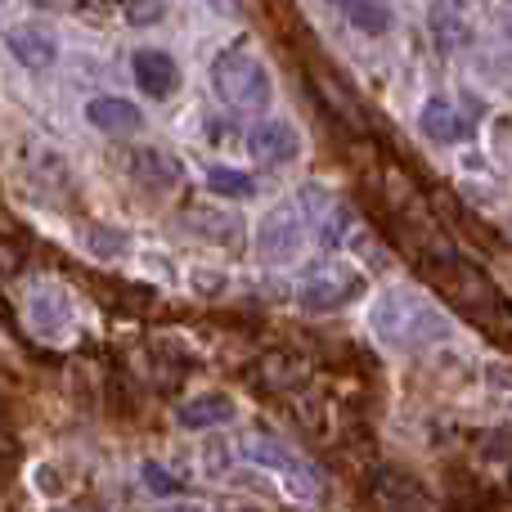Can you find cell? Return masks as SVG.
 Here are the masks:
<instances>
[{"instance_id":"6da1fadb","label":"cell","mask_w":512,"mask_h":512,"mask_svg":"<svg viewBox=\"0 0 512 512\" xmlns=\"http://www.w3.org/2000/svg\"><path fill=\"white\" fill-rule=\"evenodd\" d=\"M369 328L391 351H423L432 342L450 337V319L436 301H427L414 288H387L369 310Z\"/></svg>"},{"instance_id":"7a4b0ae2","label":"cell","mask_w":512,"mask_h":512,"mask_svg":"<svg viewBox=\"0 0 512 512\" xmlns=\"http://www.w3.org/2000/svg\"><path fill=\"white\" fill-rule=\"evenodd\" d=\"M212 86H216V99L225 108H234V113H256V108L270 104V72H265V63L252 50H239V45L216 54Z\"/></svg>"},{"instance_id":"3957f363","label":"cell","mask_w":512,"mask_h":512,"mask_svg":"<svg viewBox=\"0 0 512 512\" xmlns=\"http://www.w3.org/2000/svg\"><path fill=\"white\" fill-rule=\"evenodd\" d=\"M360 292H364V274L355 270V265L324 261V265H315V270L301 279L297 301H301V310H306V315H328V310L351 306Z\"/></svg>"},{"instance_id":"277c9868","label":"cell","mask_w":512,"mask_h":512,"mask_svg":"<svg viewBox=\"0 0 512 512\" xmlns=\"http://www.w3.org/2000/svg\"><path fill=\"white\" fill-rule=\"evenodd\" d=\"M239 454L248 463H256V468H265V472H274V477H283L292 490H297L301 499H310L319 490V477H315V468H310L306 459H301L297 450H288L283 441H274V436H243L239 441Z\"/></svg>"},{"instance_id":"5b68a950","label":"cell","mask_w":512,"mask_h":512,"mask_svg":"<svg viewBox=\"0 0 512 512\" xmlns=\"http://www.w3.org/2000/svg\"><path fill=\"white\" fill-rule=\"evenodd\" d=\"M301 243H306V225H301V216L292 212V207H274L261 221V230H256V256H261L265 265L297 261Z\"/></svg>"},{"instance_id":"8992f818","label":"cell","mask_w":512,"mask_h":512,"mask_svg":"<svg viewBox=\"0 0 512 512\" xmlns=\"http://www.w3.org/2000/svg\"><path fill=\"white\" fill-rule=\"evenodd\" d=\"M369 504L373 512H432V495L405 472L378 468L369 477Z\"/></svg>"},{"instance_id":"52a82bcc","label":"cell","mask_w":512,"mask_h":512,"mask_svg":"<svg viewBox=\"0 0 512 512\" xmlns=\"http://www.w3.org/2000/svg\"><path fill=\"white\" fill-rule=\"evenodd\" d=\"M248 149L261 167H288V162L301 158V135H297V126L283 122V117H265V122L252 126Z\"/></svg>"},{"instance_id":"ba28073f","label":"cell","mask_w":512,"mask_h":512,"mask_svg":"<svg viewBox=\"0 0 512 512\" xmlns=\"http://www.w3.org/2000/svg\"><path fill=\"white\" fill-rule=\"evenodd\" d=\"M131 72H135V86L149 99H171L180 90V68L167 50H135Z\"/></svg>"},{"instance_id":"9c48e42d","label":"cell","mask_w":512,"mask_h":512,"mask_svg":"<svg viewBox=\"0 0 512 512\" xmlns=\"http://www.w3.org/2000/svg\"><path fill=\"white\" fill-rule=\"evenodd\" d=\"M239 418V405L234 396L225 391H203V396H189L176 405V423L185 432H207V427H221V423H234Z\"/></svg>"},{"instance_id":"30bf717a","label":"cell","mask_w":512,"mask_h":512,"mask_svg":"<svg viewBox=\"0 0 512 512\" xmlns=\"http://www.w3.org/2000/svg\"><path fill=\"white\" fill-rule=\"evenodd\" d=\"M5 50L14 54L27 72H45V68H54V59H59V41H54L45 27H32V23L9 27V32H5Z\"/></svg>"},{"instance_id":"8fae6325","label":"cell","mask_w":512,"mask_h":512,"mask_svg":"<svg viewBox=\"0 0 512 512\" xmlns=\"http://www.w3.org/2000/svg\"><path fill=\"white\" fill-rule=\"evenodd\" d=\"M126 171H131L135 185L153 189V194H167V189L180 185V162L162 149H135L131 158H126Z\"/></svg>"},{"instance_id":"7c38bea8","label":"cell","mask_w":512,"mask_h":512,"mask_svg":"<svg viewBox=\"0 0 512 512\" xmlns=\"http://www.w3.org/2000/svg\"><path fill=\"white\" fill-rule=\"evenodd\" d=\"M180 221H185V230H194L198 239L216 243V248H239V243H243V221L234 212H216V207H189Z\"/></svg>"},{"instance_id":"4fadbf2b","label":"cell","mask_w":512,"mask_h":512,"mask_svg":"<svg viewBox=\"0 0 512 512\" xmlns=\"http://www.w3.org/2000/svg\"><path fill=\"white\" fill-rule=\"evenodd\" d=\"M86 122L95 126V131H104V135H135L144 126V113L131 104V99L99 95V99H90L86 104Z\"/></svg>"},{"instance_id":"5bb4252c","label":"cell","mask_w":512,"mask_h":512,"mask_svg":"<svg viewBox=\"0 0 512 512\" xmlns=\"http://www.w3.org/2000/svg\"><path fill=\"white\" fill-rule=\"evenodd\" d=\"M418 122H423V131L432 135L436 144H463L472 135V122L450 104V99H427Z\"/></svg>"},{"instance_id":"9a60e30c","label":"cell","mask_w":512,"mask_h":512,"mask_svg":"<svg viewBox=\"0 0 512 512\" xmlns=\"http://www.w3.org/2000/svg\"><path fill=\"white\" fill-rule=\"evenodd\" d=\"M27 315H32L36 333L59 337L63 328H68V319H72V306H68V297H63L59 288H41V292H32V301H27Z\"/></svg>"},{"instance_id":"2e32d148","label":"cell","mask_w":512,"mask_h":512,"mask_svg":"<svg viewBox=\"0 0 512 512\" xmlns=\"http://www.w3.org/2000/svg\"><path fill=\"white\" fill-rule=\"evenodd\" d=\"M328 5H333L351 27H360V32H369V36L391 32V9H387V0H328Z\"/></svg>"},{"instance_id":"e0dca14e","label":"cell","mask_w":512,"mask_h":512,"mask_svg":"<svg viewBox=\"0 0 512 512\" xmlns=\"http://www.w3.org/2000/svg\"><path fill=\"white\" fill-rule=\"evenodd\" d=\"M207 189L212 194H221V198H252L256 194V180L248 176V171H234V167H212L207 171Z\"/></svg>"},{"instance_id":"ac0fdd59","label":"cell","mask_w":512,"mask_h":512,"mask_svg":"<svg viewBox=\"0 0 512 512\" xmlns=\"http://www.w3.org/2000/svg\"><path fill=\"white\" fill-rule=\"evenodd\" d=\"M140 477H144V486H149L153 495H162V499H167V495H185V477H180V472H171V468H162L158 459L144 463Z\"/></svg>"},{"instance_id":"d6986e66","label":"cell","mask_w":512,"mask_h":512,"mask_svg":"<svg viewBox=\"0 0 512 512\" xmlns=\"http://www.w3.org/2000/svg\"><path fill=\"white\" fill-rule=\"evenodd\" d=\"M86 243H90V252H95V256H122V252H126V243H131V239H126L122 230H108V225H95V230L86 234Z\"/></svg>"},{"instance_id":"ffe728a7","label":"cell","mask_w":512,"mask_h":512,"mask_svg":"<svg viewBox=\"0 0 512 512\" xmlns=\"http://www.w3.org/2000/svg\"><path fill=\"white\" fill-rule=\"evenodd\" d=\"M486 378H490V382H499L504 391H512V369H508V364H490Z\"/></svg>"},{"instance_id":"44dd1931","label":"cell","mask_w":512,"mask_h":512,"mask_svg":"<svg viewBox=\"0 0 512 512\" xmlns=\"http://www.w3.org/2000/svg\"><path fill=\"white\" fill-rule=\"evenodd\" d=\"M212 9H221V14H234V0H207Z\"/></svg>"},{"instance_id":"7402d4cb","label":"cell","mask_w":512,"mask_h":512,"mask_svg":"<svg viewBox=\"0 0 512 512\" xmlns=\"http://www.w3.org/2000/svg\"><path fill=\"white\" fill-rule=\"evenodd\" d=\"M162 512H207V508H198V504H171V508H162Z\"/></svg>"},{"instance_id":"603a6c76","label":"cell","mask_w":512,"mask_h":512,"mask_svg":"<svg viewBox=\"0 0 512 512\" xmlns=\"http://www.w3.org/2000/svg\"><path fill=\"white\" fill-rule=\"evenodd\" d=\"M239 512H261V508H239Z\"/></svg>"},{"instance_id":"cb8c5ba5","label":"cell","mask_w":512,"mask_h":512,"mask_svg":"<svg viewBox=\"0 0 512 512\" xmlns=\"http://www.w3.org/2000/svg\"><path fill=\"white\" fill-rule=\"evenodd\" d=\"M0 5H5V0H0Z\"/></svg>"}]
</instances>
